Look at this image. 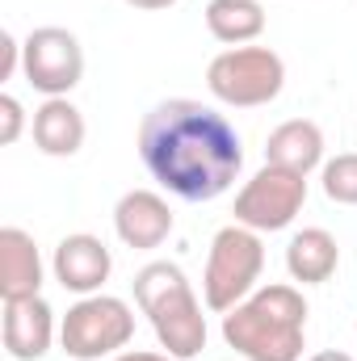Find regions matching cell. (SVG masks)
Instances as JSON below:
<instances>
[{
    "label": "cell",
    "mask_w": 357,
    "mask_h": 361,
    "mask_svg": "<svg viewBox=\"0 0 357 361\" xmlns=\"http://www.w3.org/2000/svg\"><path fill=\"white\" fill-rule=\"evenodd\" d=\"M311 361H353L349 353H341V349H324V353H315Z\"/></svg>",
    "instance_id": "22"
},
{
    "label": "cell",
    "mask_w": 357,
    "mask_h": 361,
    "mask_svg": "<svg viewBox=\"0 0 357 361\" xmlns=\"http://www.w3.org/2000/svg\"><path fill=\"white\" fill-rule=\"evenodd\" d=\"M324 193H328V202H337V206H357V152H345V156H337V160H328L324 164Z\"/></svg>",
    "instance_id": "17"
},
{
    "label": "cell",
    "mask_w": 357,
    "mask_h": 361,
    "mask_svg": "<svg viewBox=\"0 0 357 361\" xmlns=\"http://www.w3.org/2000/svg\"><path fill=\"white\" fill-rule=\"evenodd\" d=\"M265 164L290 169L298 177L315 173L324 164V130L311 118H290L265 139Z\"/></svg>",
    "instance_id": "14"
},
{
    "label": "cell",
    "mask_w": 357,
    "mask_h": 361,
    "mask_svg": "<svg viewBox=\"0 0 357 361\" xmlns=\"http://www.w3.org/2000/svg\"><path fill=\"white\" fill-rule=\"evenodd\" d=\"M21 76L42 97H68L85 80L80 38L72 30H63V25H38L21 42Z\"/></svg>",
    "instance_id": "7"
},
{
    "label": "cell",
    "mask_w": 357,
    "mask_h": 361,
    "mask_svg": "<svg viewBox=\"0 0 357 361\" xmlns=\"http://www.w3.org/2000/svg\"><path fill=\"white\" fill-rule=\"evenodd\" d=\"M0 51H4V63H0V80H8V76L17 72V63H21V42H17L13 34H4V38H0Z\"/></svg>",
    "instance_id": "19"
},
{
    "label": "cell",
    "mask_w": 357,
    "mask_h": 361,
    "mask_svg": "<svg viewBox=\"0 0 357 361\" xmlns=\"http://www.w3.org/2000/svg\"><path fill=\"white\" fill-rule=\"evenodd\" d=\"M265 269V244L261 231L253 227H223L210 240V257H206V273H202V290H206V307L227 315L236 302H244Z\"/></svg>",
    "instance_id": "4"
},
{
    "label": "cell",
    "mask_w": 357,
    "mask_h": 361,
    "mask_svg": "<svg viewBox=\"0 0 357 361\" xmlns=\"http://www.w3.org/2000/svg\"><path fill=\"white\" fill-rule=\"evenodd\" d=\"M139 156L152 180L181 202H214L244 169V147L227 114L173 97L160 101L139 126Z\"/></svg>",
    "instance_id": "1"
},
{
    "label": "cell",
    "mask_w": 357,
    "mask_h": 361,
    "mask_svg": "<svg viewBox=\"0 0 357 361\" xmlns=\"http://www.w3.org/2000/svg\"><path fill=\"white\" fill-rule=\"evenodd\" d=\"M55 345V311L47 298H17L4 302V353L13 361H38Z\"/></svg>",
    "instance_id": "11"
},
{
    "label": "cell",
    "mask_w": 357,
    "mask_h": 361,
    "mask_svg": "<svg viewBox=\"0 0 357 361\" xmlns=\"http://www.w3.org/2000/svg\"><path fill=\"white\" fill-rule=\"evenodd\" d=\"M51 269H55V281H59L63 290L89 298V294H97V290L109 281L114 257H109V248H105L97 235L76 231V235H63V240H59Z\"/></svg>",
    "instance_id": "9"
},
{
    "label": "cell",
    "mask_w": 357,
    "mask_h": 361,
    "mask_svg": "<svg viewBox=\"0 0 357 361\" xmlns=\"http://www.w3.org/2000/svg\"><path fill=\"white\" fill-rule=\"evenodd\" d=\"M34 147L55 160L76 156L85 147V114L68 97H47L34 109Z\"/></svg>",
    "instance_id": "13"
},
{
    "label": "cell",
    "mask_w": 357,
    "mask_h": 361,
    "mask_svg": "<svg viewBox=\"0 0 357 361\" xmlns=\"http://www.w3.org/2000/svg\"><path fill=\"white\" fill-rule=\"evenodd\" d=\"M21 130H25V109H21V101L13 92H4L0 97V143L13 147L21 139Z\"/></svg>",
    "instance_id": "18"
},
{
    "label": "cell",
    "mask_w": 357,
    "mask_h": 361,
    "mask_svg": "<svg viewBox=\"0 0 357 361\" xmlns=\"http://www.w3.org/2000/svg\"><path fill=\"white\" fill-rule=\"evenodd\" d=\"M109 361H177V357H169V353H143V349H131V353H118V357H109Z\"/></svg>",
    "instance_id": "20"
},
{
    "label": "cell",
    "mask_w": 357,
    "mask_h": 361,
    "mask_svg": "<svg viewBox=\"0 0 357 361\" xmlns=\"http://www.w3.org/2000/svg\"><path fill=\"white\" fill-rule=\"evenodd\" d=\"M135 336V311L114 294H89L76 307H68L59 324V345L76 361L118 357Z\"/></svg>",
    "instance_id": "6"
},
{
    "label": "cell",
    "mask_w": 357,
    "mask_h": 361,
    "mask_svg": "<svg viewBox=\"0 0 357 361\" xmlns=\"http://www.w3.org/2000/svg\"><path fill=\"white\" fill-rule=\"evenodd\" d=\"M206 89L223 105L257 109V105L277 101V92L286 89V63L269 47H227L223 55L210 59Z\"/></svg>",
    "instance_id": "5"
},
{
    "label": "cell",
    "mask_w": 357,
    "mask_h": 361,
    "mask_svg": "<svg viewBox=\"0 0 357 361\" xmlns=\"http://www.w3.org/2000/svg\"><path fill=\"white\" fill-rule=\"evenodd\" d=\"M206 30L227 47H248L265 30V8H261V0H210Z\"/></svg>",
    "instance_id": "16"
},
{
    "label": "cell",
    "mask_w": 357,
    "mask_h": 361,
    "mask_svg": "<svg viewBox=\"0 0 357 361\" xmlns=\"http://www.w3.org/2000/svg\"><path fill=\"white\" fill-rule=\"evenodd\" d=\"M223 341L244 361H298L307 341V302L294 286H261L223 315Z\"/></svg>",
    "instance_id": "2"
},
{
    "label": "cell",
    "mask_w": 357,
    "mask_h": 361,
    "mask_svg": "<svg viewBox=\"0 0 357 361\" xmlns=\"http://www.w3.org/2000/svg\"><path fill=\"white\" fill-rule=\"evenodd\" d=\"M114 231H118V240L126 248H139V252L160 248L169 240V231H173V210H169V202L160 193L131 189L114 206Z\"/></svg>",
    "instance_id": "10"
},
{
    "label": "cell",
    "mask_w": 357,
    "mask_h": 361,
    "mask_svg": "<svg viewBox=\"0 0 357 361\" xmlns=\"http://www.w3.org/2000/svg\"><path fill=\"white\" fill-rule=\"evenodd\" d=\"M303 202H307V177H298L290 169H277V164H265L236 193V223L253 227L261 235L282 231L303 214Z\"/></svg>",
    "instance_id": "8"
},
{
    "label": "cell",
    "mask_w": 357,
    "mask_h": 361,
    "mask_svg": "<svg viewBox=\"0 0 357 361\" xmlns=\"http://www.w3.org/2000/svg\"><path fill=\"white\" fill-rule=\"evenodd\" d=\"M42 290V257L30 231L21 227H4L0 231V298L17 302V298H38Z\"/></svg>",
    "instance_id": "12"
},
{
    "label": "cell",
    "mask_w": 357,
    "mask_h": 361,
    "mask_svg": "<svg viewBox=\"0 0 357 361\" xmlns=\"http://www.w3.org/2000/svg\"><path fill=\"white\" fill-rule=\"evenodd\" d=\"M126 4H135V8H147V13H160V8H173L177 0H126Z\"/></svg>",
    "instance_id": "21"
},
{
    "label": "cell",
    "mask_w": 357,
    "mask_h": 361,
    "mask_svg": "<svg viewBox=\"0 0 357 361\" xmlns=\"http://www.w3.org/2000/svg\"><path fill=\"white\" fill-rule=\"evenodd\" d=\"M135 302L147 315L160 349L177 361H189L206 349V315L189 290V277L173 261H152L135 273Z\"/></svg>",
    "instance_id": "3"
},
{
    "label": "cell",
    "mask_w": 357,
    "mask_h": 361,
    "mask_svg": "<svg viewBox=\"0 0 357 361\" xmlns=\"http://www.w3.org/2000/svg\"><path fill=\"white\" fill-rule=\"evenodd\" d=\"M341 265V248L332 240V231L324 227H303L290 244H286V269L303 286H324Z\"/></svg>",
    "instance_id": "15"
}]
</instances>
